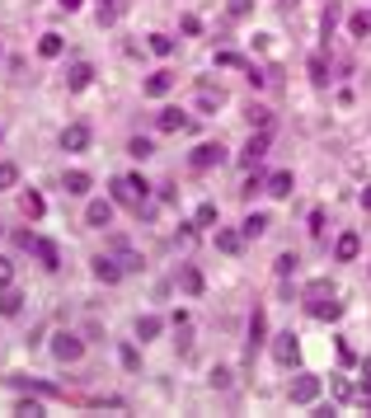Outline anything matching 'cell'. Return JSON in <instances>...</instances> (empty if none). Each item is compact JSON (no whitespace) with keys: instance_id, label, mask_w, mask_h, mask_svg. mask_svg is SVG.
I'll list each match as a JSON object with an SVG mask.
<instances>
[{"instance_id":"836d02e7","label":"cell","mask_w":371,"mask_h":418,"mask_svg":"<svg viewBox=\"0 0 371 418\" xmlns=\"http://www.w3.org/2000/svg\"><path fill=\"white\" fill-rule=\"evenodd\" d=\"M207 381H212L216 390H226V386H231V366H212V376H207Z\"/></svg>"},{"instance_id":"8fae6325","label":"cell","mask_w":371,"mask_h":418,"mask_svg":"<svg viewBox=\"0 0 371 418\" xmlns=\"http://www.w3.org/2000/svg\"><path fill=\"white\" fill-rule=\"evenodd\" d=\"M264 339H268V315H264V311H254V315H249V348H244V353L254 357V348H259Z\"/></svg>"},{"instance_id":"d6986e66","label":"cell","mask_w":371,"mask_h":418,"mask_svg":"<svg viewBox=\"0 0 371 418\" xmlns=\"http://www.w3.org/2000/svg\"><path fill=\"white\" fill-rule=\"evenodd\" d=\"M292 169H277V174H268V193H273V198H292Z\"/></svg>"},{"instance_id":"ba28073f","label":"cell","mask_w":371,"mask_h":418,"mask_svg":"<svg viewBox=\"0 0 371 418\" xmlns=\"http://www.w3.org/2000/svg\"><path fill=\"white\" fill-rule=\"evenodd\" d=\"M108 221H113V202H108V198H99V202L85 207V226H99V231H104Z\"/></svg>"},{"instance_id":"4fadbf2b","label":"cell","mask_w":371,"mask_h":418,"mask_svg":"<svg viewBox=\"0 0 371 418\" xmlns=\"http://www.w3.org/2000/svg\"><path fill=\"white\" fill-rule=\"evenodd\" d=\"M179 287H184V296H202L207 282H202V273H198L193 263H184V268H179Z\"/></svg>"},{"instance_id":"ee69618b","label":"cell","mask_w":371,"mask_h":418,"mask_svg":"<svg viewBox=\"0 0 371 418\" xmlns=\"http://www.w3.org/2000/svg\"><path fill=\"white\" fill-rule=\"evenodd\" d=\"M357 399H362V409H371V381L362 386V390H357Z\"/></svg>"},{"instance_id":"b9f144b4","label":"cell","mask_w":371,"mask_h":418,"mask_svg":"<svg viewBox=\"0 0 371 418\" xmlns=\"http://www.w3.org/2000/svg\"><path fill=\"white\" fill-rule=\"evenodd\" d=\"M310 236H324V211H310Z\"/></svg>"},{"instance_id":"f6af8a7d","label":"cell","mask_w":371,"mask_h":418,"mask_svg":"<svg viewBox=\"0 0 371 418\" xmlns=\"http://www.w3.org/2000/svg\"><path fill=\"white\" fill-rule=\"evenodd\" d=\"M56 5H61V10H80L85 0H56Z\"/></svg>"},{"instance_id":"4dcf8cb0","label":"cell","mask_w":371,"mask_h":418,"mask_svg":"<svg viewBox=\"0 0 371 418\" xmlns=\"http://www.w3.org/2000/svg\"><path fill=\"white\" fill-rule=\"evenodd\" d=\"M193 226H216V202H202L198 216H193Z\"/></svg>"},{"instance_id":"e575fe53","label":"cell","mask_w":371,"mask_h":418,"mask_svg":"<svg viewBox=\"0 0 371 418\" xmlns=\"http://www.w3.org/2000/svg\"><path fill=\"white\" fill-rule=\"evenodd\" d=\"M132 156H136V160H146V156H156V146H151L146 136H132Z\"/></svg>"},{"instance_id":"52a82bcc","label":"cell","mask_w":371,"mask_h":418,"mask_svg":"<svg viewBox=\"0 0 371 418\" xmlns=\"http://www.w3.org/2000/svg\"><path fill=\"white\" fill-rule=\"evenodd\" d=\"M169 90H174V76H169V71H156V76H146V85H141L146 99H165Z\"/></svg>"},{"instance_id":"7a4b0ae2","label":"cell","mask_w":371,"mask_h":418,"mask_svg":"<svg viewBox=\"0 0 371 418\" xmlns=\"http://www.w3.org/2000/svg\"><path fill=\"white\" fill-rule=\"evenodd\" d=\"M52 357L56 362H80V357H85V339H80V334H56Z\"/></svg>"},{"instance_id":"30bf717a","label":"cell","mask_w":371,"mask_h":418,"mask_svg":"<svg viewBox=\"0 0 371 418\" xmlns=\"http://www.w3.org/2000/svg\"><path fill=\"white\" fill-rule=\"evenodd\" d=\"M357 254H362V236H352V231H348V236H339V244H334V259H339V263H352Z\"/></svg>"},{"instance_id":"44dd1931","label":"cell","mask_w":371,"mask_h":418,"mask_svg":"<svg viewBox=\"0 0 371 418\" xmlns=\"http://www.w3.org/2000/svg\"><path fill=\"white\" fill-rule=\"evenodd\" d=\"M160 329H165V320H160V315H141V320H136V339H141V343L160 339Z\"/></svg>"},{"instance_id":"f35d334b","label":"cell","mask_w":371,"mask_h":418,"mask_svg":"<svg viewBox=\"0 0 371 418\" xmlns=\"http://www.w3.org/2000/svg\"><path fill=\"white\" fill-rule=\"evenodd\" d=\"M249 123H254V127H268L273 118H268V108H259V104H254V108H249Z\"/></svg>"},{"instance_id":"f546056e","label":"cell","mask_w":371,"mask_h":418,"mask_svg":"<svg viewBox=\"0 0 371 418\" xmlns=\"http://www.w3.org/2000/svg\"><path fill=\"white\" fill-rule=\"evenodd\" d=\"M348 33H352V38H367L371 33V14H352V19H348Z\"/></svg>"},{"instance_id":"7dc6e473","label":"cell","mask_w":371,"mask_h":418,"mask_svg":"<svg viewBox=\"0 0 371 418\" xmlns=\"http://www.w3.org/2000/svg\"><path fill=\"white\" fill-rule=\"evenodd\" d=\"M367 381H371V362H367Z\"/></svg>"},{"instance_id":"484cf974","label":"cell","mask_w":371,"mask_h":418,"mask_svg":"<svg viewBox=\"0 0 371 418\" xmlns=\"http://www.w3.org/2000/svg\"><path fill=\"white\" fill-rule=\"evenodd\" d=\"M43 211H47V202H43V198H38V193L28 188V193H24V216H28V221H38Z\"/></svg>"},{"instance_id":"277c9868","label":"cell","mask_w":371,"mask_h":418,"mask_svg":"<svg viewBox=\"0 0 371 418\" xmlns=\"http://www.w3.org/2000/svg\"><path fill=\"white\" fill-rule=\"evenodd\" d=\"M273 357H277L282 366L301 362V343H296V334H277V339H273Z\"/></svg>"},{"instance_id":"6da1fadb","label":"cell","mask_w":371,"mask_h":418,"mask_svg":"<svg viewBox=\"0 0 371 418\" xmlns=\"http://www.w3.org/2000/svg\"><path fill=\"white\" fill-rule=\"evenodd\" d=\"M146 193H151V183L141 179V174H123V179H113V202H123V207H146Z\"/></svg>"},{"instance_id":"cb8c5ba5","label":"cell","mask_w":371,"mask_h":418,"mask_svg":"<svg viewBox=\"0 0 371 418\" xmlns=\"http://www.w3.org/2000/svg\"><path fill=\"white\" fill-rule=\"evenodd\" d=\"M240 231H244V240H259V236H264V231H268V216H264V211H249Z\"/></svg>"},{"instance_id":"ffe728a7","label":"cell","mask_w":371,"mask_h":418,"mask_svg":"<svg viewBox=\"0 0 371 418\" xmlns=\"http://www.w3.org/2000/svg\"><path fill=\"white\" fill-rule=\"evenodd\" d=\"M19 311H24V296H19L14 287H0V315H5V320H14Z\"/></svg>"},{"instance_id":"7c38bea8","label":"cell","mask_w":371,"mask_h":418,"mask_svg":"<svg viewBox=\"0 0 371 418\" xmlns=\"http://www.w3.org/2000/svg\"><path fill=\"white\" fill-rule=\"evenodd\" d=\"M123 273H127V268H123V259H104V254L94 259V278H99V282H118Z\"/></svg>"},{"instance_id":"bcb514c9","label":"cell","mask_w":371,"mask_h":418,"mask_svg":"<svg viewBox=\"0 0 371 418\" xmlns=\"http://www.w3.org/2000/svg\"><path fill=\"white\" fill-rule=\"evenodd\" d=\"M362 207L371 211V183H367V188H362Z\"/></svg>"},{"instance_id":"3957f363","label":"cell","mask_w":371,"mask_h":418,"mask_svg":"<svg viewBox=\"0 0 371 418\" xmlns=\"http://www.w3.org/2000/svg\"><path fill=\"white\" fill-rule=\"evenodd\" d=\"M221 160H226V151H221V146H212V141H202V146H198V151L188 156V165H193V169L202 174V169H216Z\"/></svg>"},{"instance_id":"4316f807","label":"cell","mask_w":371,"mask_h":418,"mask_svg":"<svg viewBox=\"0 0 371 418\" xmlns=\"http://www.w3.org/2000/svg\"><path fill=\"white\" fill-rule=\"evenodd\" d=\"M324 296H334V287H329V278H315V282L306 287V306H310V301H324Z\"/></svg>"},{"instance_id":"83f0119b","label":"cell","mask_w":371,"mask_h":418,"mask_svg":"<svg viewBox=\"0 0 371 418\" xmlns=\"http://www.w3.org/2000/svg\"><path fill=\"white\" fill-rule=\"evenodd\" d=\"M339 19H343V10H339V5L329 0V10H324V19H319V28H324V38H329V33L339 28Z\"/></svg>"},{"instance_id":"ab89813d","label":"cell","mask_w":371,"mask_h":418,"mask_svg":"<svg viewBox=\"0 0 371 418\" xmlns=\"http://www.w3.org/2000/svg\"><path fill=\"white\" fill-rule=\"evenodd\" d=\"M188 33V38H193V33H202V19H198V14H184V24H179Z\"/></svg>"},{"instance_id":"2e32d148","label":"cell","mask_w":371,"mask_h":418,"mask_svg":"<svg viewBox=\"0 0 371 418\" xmlns=\"http://www.w3.org/2000/svg\"><path fill=\"white\" fill-rule=\"evenodd\" d=\"M156 127H160V132H184L188 118L179 113V108H160V113H156Z\"/></svg>"},{"instance_id":"5bb4252c","label":"cell","mask_w":371,"mask_h":418,"mask_svg":"<svg viewBox=\"0 0 371 418\" xmlns=\"http://www.w3.org/2000/svg\"><path fill=\"white\" fill-rule=\"evenodd\" d=\"M264 156H268V127H259L249 136V146H244V165H259Z\"/></svg>"},{"instance_id":"74e56055","label":"cell","mask_w":371,"mask_h":418,"mask_svg":"<svg viewBox=\"0 0 371 418\" xmlns=\"http://www.w3.org/2000/svg\"><path fill=\"white\" fill-rule=\"evenodd\" d=\"M254 10V0H231V19H244Z\"/></svg>"},{"instance_id":"f1b7e54d","label":"cell","mask_w":371,"mask_h":418,"mask_svg":"<svg viewBox=\"0 0 371 418\" xmlns=\"http://www.w3.org/2000/svg\"><path fill=\"white\" fill-rule=\"evenodd\" d=\"M151 52H156V56H174V38H165V33H151Z\"/></svg>"},{"instance_id":"60d3db41","label":"cell","mask_w":371,"mask_h":418,"mask_svg":"<svg viewBox=\"0 0 371 418\" xmlns=\"http://www.w3.org/2000/svg\"><path fill=\"white\" fill-rule=\"evenodd\" d=\"M14 282V268H10V259H0V287H10Z\"/></svg>"},{"instance_id":"1f68e13d","label":"cell","mask_w":371,"mask_h":418,"mask_svg":"<svg viewBox=\"0 0 371 418\" xmlns=\"http://www.w3.org/2000/svg\"><path fill=\"white\" fill-rule=\"evenodd\" d=\"M296 263H301L296 254H277V263H273V268H277V278H292V273H296Z\"/></svg>"},{"instance_id":"d590c367","label":"cell","mask_w":371,"mask_h":418,"mask_svg":"<svg viewBox=\"0 0 371 418\" xmlns=\"http://www.w3.org/2000/svg\"><path fill=\"white\" fill-rule=\"evenodd\" d=\"M14 414H24V418H43V404L38 399H19V409Z\"/></svg>"},{"instance_id":"ac0fdd59","label":"cell","mask_w":371,"mask_h":418,"mask_svg":"<svg viewBox=\"0 0 371 418\" xmlns=\"http://www.w3.org/2000/svg\"><path fill=\"white\" fill-rule=\"evenodd\" d=\"M61 188H66L71 198H85V193H89V174H85V169H66V179H61Z\"/></svg>"},{"instance_id":"5b68a950","label":"cell","mask_w":371,"mask_h":418,"mask_svg":"<svg viewBox=\"0 0 371 418\" xmlns=\"http://www.w3.org/2000/svg\"><path fill=\"white\" fill-rule=\"evenodd\" d=\"M319 390H324L319 376H296V381H292V404H315Z\"/></svg>"},{"instance_id":"8992f818","label":"cell","mask_w":371,"mask_h":418,"mask_svg":"<svg viewBox=\"0 0 371 418\" xmlns=\"http://www.w3.org/2000/svg\"><path fill=\"white\" fill-rule=\"evenodd\" d=\"M61 151H71V156L89 151V127H85V123H71V127L61 132Z\"/></svg>"},{"instance_id":"9a60e30c","label":"cell","mask_w":371,"mask_h":418,"mask_svg":"<svg viewBox=\"0 0 371 418\" xmlns=\"http://www.w3.org/2000/svg\"><path fill=\"white\" fill-rule=\"evenodd\" d=\"M33 254L43 259V268H47V273H56V268H61V249H56L52 240H38V244H33Z\"/></svg>"},{"instance_id":"7bdbcfd3","label":"cell","mask_w":371,"mask_h":418,"mask_svg":"<svg viewBox=\"0 0 371 418\" xmlns=\"http://www.w3.org/2000/svg\"><path fill=\"white\" fill-rule=\"evenodd\" d=\"M216 66H244L235 52H216Z\"/></svg>"},{"instance_id":"7402d4cb","label":"cell","mask_w":371,"mask_h":418,"mask_svg":"<svg viewBox=\"0 0 371 418\" xmlns=\"http://www.w3.org/2000/svg\"><path fill=\"white\" fill-rule=\"evenodd\" d=\"M216 249L221 254H240L244 249V231H216Z\"/></svg>"},{"instance_id":"d4e9b609","label":"cell","mask_w":371,"mask_h":418,"mask_svg":"<svg viewBox=\"0 0 371 418\" xmlns=\"http://www.w3.org/2000/svg\"><path fill=\"white\" fill-rule=\"evenodd\" d=\"M306 71H310V80H315L319 90L329 85V61H324V56H310V61H306Z\"/></svg>"},{"instance_id":"603a6c76","label":"cell","mask_w":371,"mask_h":418,"mask_svg":"<svg viewBox=\"0 0 371 418\" xmlns=\"http://www.w3.org/2000/svg\"><path fill=\"white\" fill-rule=\"evenodd\" d=\"M310 315H315V320H339V315H343V301H334V296L310 301Z\"/></svg>"},{"instance_id":"9c48e42d","label":"cell","mask_w":371,"mask_h":418,"mask_svg":"<svg viewBox=\"0 0 371 418\" xmlns=\"http://www.w3.org/2000/svg\"><path fill=\"white\" fill-rule=\"evenodd\" d=\"M89 80H94V66H89V61H76V66H71V71H66V90H89Z\"/></svg>"},{"instance_id":"d6a6232c","label":"cell","mask_w":371,"mask_h":418,"mask_svg":"<svg viewBox=\"0 0 371 418\" xmlns=\"http://www.w3.org/2000/svg\"><path fill=\"white\" fill-rule=\"evenodd\" d=\"M14 183H19V169L10 160H0V188H14Z\"/></svg>"},{"instance_id":"e0dca14e","label":"cell","mask_w":371,"mask_h":418,"mask_svg":"<svg viewBox=\"0 0 371 418\" xmlns=\"http://www.w3.org/2000/svg\"><path fill=\"white\" fill-rule=\"evenodd\" d=\"M61 52H66V38H61V33H43V38H38V56L56 61Z\"/></svg>"},{"instance_id":"8d00e7d4","label":"cell","mask_w":371,"mask_h":418,"mask_svg":"<svg viewBox=\"0 0 371 418\" xmlns=\"http://www.w3.org/2000/svg\"><path fill=\"white\" fill-rule=\"evenodd\" d=\"M118 357H123V366H127V371H136V366H141V353H136V348H123Z\"/></svg>"}]
</instances>
